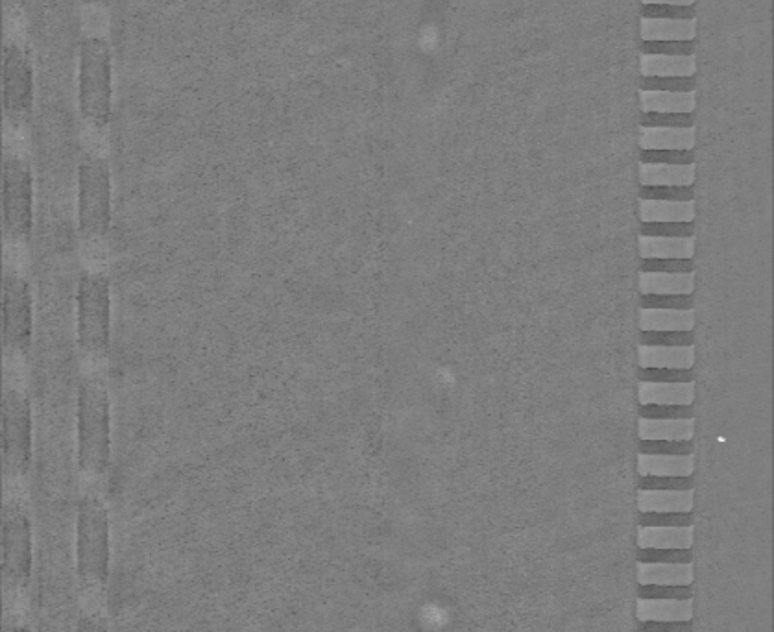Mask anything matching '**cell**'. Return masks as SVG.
I'll use <instances>...</instances> for the list:
<instances>
[{
    "label": "cell",
    "mask_w": 774,
    "mask_h": 632,
    "mask_svg": "<svg viewBox=\"0 0 774 632\" xmlns=\"http://www.w3.org/2000/svg\"><path fill=\"white\" fill-rule=\"evenodd\" d=\"M641 89H662V91H691L695 89L693 78H647Z\"/></svg>",
    "instance_id": "7bdbcfd3"
},
{
    "label": "cell",
    "mask_w": 774,
    "mask_h": 632,
    "mask_svg": "<svg viewBox=\"0 0 774 632\" xmlns=\"http://www.w3.org/2000/svg\"><path fill=\"white\" fill-rule=\"evenodd\" d=\"M697 361L695 346H638L640 368H678L688 370Z\"/></svg>",
    "instance_id": "2e32d148"
},
{
    "label": "cell",
    "mask_w": 774,
    "mask_h": 632,
    "mask_svg": "<svg viewBox=\"0 0 774 632\" xmlns=\"http://www.w3.org/2000/svg\"><path fill=\"white\" fill-rule=\"evenodd\" d=\"M693 584L664 586V584H638V599H693Z\"/></svg>",
    "instance_id": "e575fe53"
},
{
    "label": "cell",
    "mask_w": 774,
    "mask_h": 632,
    "mask_svg": "<svg viewBox=\"0 0 774 632\" xmlns=\"http://www.w3.org/2000/svg\"><path fill=\"white\" fill-rule=\"evenodd\" d=\"M697 108V91H662L640 89L641 113H678L693 115Z\"/></svg>",
    "instance_id": "4fadbf2b"
},
{
    "label": "cell",
    "mask_w": 774,
    "mask_h": 632,
    "mask_svg": "<svg viewBox=\"0 0 774 632\" xmlns=\"http://www.w3.org/2000/svg\"><path fill=\"white\" fill-rule=\"evenodd\" d=\"M640 163L691 165L695 163V150H641Z\"/></svg>",
    "instance_id": "f35d334b"
},
{
    "label": "cell",
    "mask_w": 774,
    "mask_h": 632,
    "mask_svg": "<svg viewBox=\"0 0 774 632\" xmlns=\"http://www.w3.org/2000/svg\"><path fill=\"white\" fill-rule=\"evenodd\" d=\"M695 143V126H640L641 150H695Z\"/></svg>",
    "instance_id": "5bb4252c"
},
{
    "label": "cell",
    "mask_w": 774,
    "mask_h": 632,
    "mask_svg": "<svg viewBox=\"0 0 774 632\" xmlns=\"http://www.w3.org/2000/svg\"><path fill=\"white\" fill-rule=\"evenodd\" d=\"M78 106L91 128H108L113 115V58L104 37H84L80 43Z\"/></svg>",
    "instance_id": "3957f363"
},
{
    "label": "cell",
    "mask_w": 774,
    "mask_h": 632,
    "mask_svg": "<svg viewBox=\"0 0 774 632\" xmlns=\"http://www.w3.org/2000/svg\"><path fill=\"white\" fill-rule=\"evenodd\" d=\"M643 346H695L693 331H640Z\"/></svg>",
    "instance_id": "4dcf8cb0"
},
{
    "label": "cell",
    "mask_w": 774,
    "mask_h": 632,
    "mask_svg": "<svg viewBox=\"0 0 774 632\" xmlns=\"http://www.w3.org/2000/svg\"><path fill=\"white\" fill-rule=\"evenodd\" d=\"M643 6H675V8H691L697 0H640Z\"/></svg>",
    "instance_id": "bcb514c9"
},
{
    "label": "cell",
    "mask_w": 774,
    "mask_h": 632,
    "mask_svg": "<svg viewBox=\"0 0 774 632\" xmlns=\"http://www.w3.org/2000/svg\"><path fill=\"white\" fill-rule=\"evenodd\" d=\"M76 341L89 359H104L111 344V281L106 274L84 270L76 291Z\"/></svg>",
    "instance_id": "277c9868"
},
{
    "label": "cell",
    "mask_w": 774,
    "mask_h": 632,
    "mask_svg": "<svg viewBox=\"0 0 774 632\" xmlns=\"http://www.w3.org/2000/svg\"><path fill=\"white\" fill-rule=\"evenodd\" d=\"M638 453L643 455H691L693 440H640Z\"/></svg>",
    "instance_id": "f546056e"
},
{
    "label": "cell",
    "mask_w": 774,
    "mask_h": 632,
    "mask_svg": "<svg viewBox=\"0 0 774 632\" xmlns=\"http://www.w3.org/2000/svg\"><path fill=\"white\" fill-rule=\"evenodd\" d=\"M2 108L13 126L30 121L34 111V69L25 49L8 41L2 50Z\"/></svg>",
    "instance_id": "30bf717a"
},
{
    "label": "cell",
    "mask_w": 774,
    "mask_h": 632,
    "mask_svg": "<svg viewBox=\"0 0 774 632\" xmlns=\"http://www.w3.org/2000/svg\"><path fill=\"white\" fill-rule=\"evenodd\" d=\"M697 36V17L667 19L643 17L640 19V37L643 43H678L693 41Z\"/></svg>",
    "instance_id": "8fae6325"
},
{
    "label": "cell",
    "mask_w": 774,
    "mask_h": 632,
    "mask_svg": "<svg viewBox=\"0 0 774 632\" xmlns=\"http://www.w3.org/2000/svg\"><path fill=\"white\" fill-rule=\"evenodd\" d=\"M647 237H695V222H640Z\"/></svg>",
    "instance_id": "1f68e13d"
},
{
    "label": "cell",
    "mask_w": 774,
    "mask_h": 632,
    "mask_svg": "<svg viewBox=\"0 0 774 632\" xmlns=\"http://www.w3.org/2000/svg\"><path fill=\"white\" fill-rule=\"evenodd\" d=\"M641 272L688 274V272H695V261L693 259H641Z\"/></svg>",
    "instance_id": "8d00e7d4"
},
{
    "label": "cell",
    "mask_w": 774,
    "mask_h": 632,
    "mask_svg": "<svg viewBox=\"0 0 774 632\" xmlns=\"http://www.w3.org/2000/svg\"><path fill=\"white\" fill-rule=\"evenodd\" d=\"M695 237H647L640 235L641 259H693Z\"/></svg>",
    "instance_id": "7402d4cb"
},
{
    "label": "cell",
    "mask_w": 774,
    "mask_h": 632,
    "mask_svg": "<svg viewBox=\"0 0 774 632\" xmlns=\"http://www.w3.org/2000/svg\"><path fill=\"white\" fill-rule=\"evenodd\" d=\"M76 632H109V623L102 612L87 608L78 616Z\"/></svg>",
    "instance_id": "b9f144b4"
},
{
    "label": "cell",
    "mask_w": 774,
    "mask_h": 632,
    "mask_svg": "<svg viewBox=\"0 0 774 632\" xmlns=\"http://www.w3.org/2000/svg\"><path fill=\"white\" fill-rule=\"evenodd\" d=\"M695 370H678V368H640L638 379L647 383H693Z\"/></svg>",
    "instance_id": "836d02e7"
},
{
    "label": "cell",
    "mask_w": 774,
    "mask_h": 632,
    "mask_svg": "<svg viewBox=\"0 0 774 632\" xmlns=\"http://www.w3.org/2000/svg\"><path fill=\"white\" fill-rule=\"evenodd\" d=\"M640 405H693L695 403V381L693 383H647L638 385Z\"/></svg>",
    "instance_id": "e0dca14e"
},
{
    "label": "cell",
    "mask_w": 774,
    "mask_h": 632,
    "mask_svg": "<svg viewBox=\"0 0 774 632\" xmlns=\"http://www.w3.org/2000/svg\"><path fill=\"white\" fill-rule=\"evenodd\" d=\"M638 435L640 440H693L695 418H684V420L640 418Z\"/></svg>",
    "instance_id": "d4e9b609"
},
{
    "label": "cell",
    "mask_w": 774,
    "mask_h": 632,
    "mask_svg": "<svg viewBox=\"0 0 774 632\" xmlns=\"http://www.w3.org/2000/svg\"><path fill=\"white\" fill-rule=\"evenodd\" d=\"M640 527H693V512H640Z\"/></svg>",
    "instance_id": "f1b7e54d"
},
{
    "label": "cell",
    "mask_w": 774,
    "mask_h": 632,
    "mask_svg": "<svg viewBox=\"0 0 774 632\" xmlns=\"http://www.w3.org/2000/svg\"><path fill=\"white\" fill-rule=\"evenodd\" d=\"M85 6H109L111 0H82Z\"/></svg>",
    "instance_id": "c3c4849f"
},
{
    "label": "cell",
    "mask_w": 774,
    "mask_h": 632,
    "mask_svg": "<svg viewBox=\"0 0 774 632\" xmlns=\"http://www.w3.org/2000/svg\"><path fill=\"white\" fill-rule=\"evenodd\" d=\"M636 559L647 564H693V549H638Z\"/></svg>",
    "instance_id": "d6a6232c"
},
{
    "label": "cell",
    "mask_w": 774,
    "mask_h": 632,
    "mask_svg": "<svg viewBox=\"0 0 774 632\" xmlns=\"http://www.w3.org/2000/svg\"><path fill=\"white\" fill-rule=\"evenodd\" d=\"M640 490H695V479L690 477H640Z\"/></svg>",
    "instance_id": "ab89813d"
},
{
    "label": "cell",
    "mask_w": 774,
    "mask_h": 632,
    "mask_svg": "<svg viewBox=\"0 0 774 632\" xmlns=\"http://www.w3.org/2000/svg\"><path fill=\"white\" fill-rule=\"evenodd\" d=\"M638 632H693V621H638Z\"/></svg>",
    "instance_id": "ee69618b"
},
{
    "label": "cell",
    "mask_w": 774,
    "mask_h": 632,
    "mask_svg": "<svg viewBox=\"0 0 774 632\" xmlns=\"http://www.w3.org/2000/svg\"><path fill=\"white\" fill-rule=\"evenodd\" d=\"M695 472V453L691 455H643L638 453L640 477H690Z\"/></svg>",
    "instance_id": "d6986e66"
},
{
    "label": "cell",
    "mask_w": 774,
    "mask_h": 632,
    "mask_svg": "<svg viewBox=\"0 0 774 632\" xmlns=\"http://www.w3.org/2000/svg\"><path fill=\"white\" fill-rule=\"evenodd\" d=\"M695 178V163H640V187H695Z\"/></svg>",
    "instance_id": "9a60e30c"
},
{
    "label": "cell",
    "mask_w": 774,
    "mask_h": 632,
    "mask_svg": "<svg viewBox=\"0 0 774 632\" xmlns=\"http://www.w3.org/2000/svg\"><path fill=\"white\" fill-rule=\"evenodd\" d=\"M640 418H651V420L695 418V407L693 405H640Z\"/></svg>",
    "instance_id": "d590c367"
},
{
    "label": "cell",
    "mask_w": 774,
    "mask_h": 632,
    "mask_svg": "<svg viewBox=\"0 0 774 632\" xmlns=\"http://www.w3.org/2000/svg\"><path fill=\"white\" fill-rule=\"evenodd\" d=\"M638 584L686 586L693 584V564H647L638 562Z\"/></svg>",
    "instance_id": "cb8c5ba5"
},
{
    "label": "cell",
    "mask_w": 774,
    "mask_h": 632,
    "mask_svg": "<svg viewBox=\"0 0 774 632\" xmlns=\"http://www.w3.org/2000/svg\"><path fill=\"white\" fill-rule=\"evenodd\" d=\"M695 311L680 309H641L640 331H693Z\"/></svg>",
    "instance_id": "603a6c76"
},
{
    "label": "cell",
    "mask_w": 774,
    "mask_h": 632,
    "mask_svg": "<svg viewBox=\"0 0 774 632\" xmlns=\"http://www.w3.org/2000/svg\"><path fill=\"white\" fill-rule=\"evenodd\" d=\"M34 535L23 501L8 499L2 509V584L8 594H23L32 581Z\"/></svg>",
    "instance_id": "8992f818"
},
{
    "label": "cell",
    "mask_w": 774,
    "mask_h": 632,
    "mask_svg": "<svg viewBox=\"0 0 774 632\" xmlns=\"http://www.w3.org/2000/svg\"><path fill=\"white\" fill-rule=\"evenodd\" d=\"M113 180L108 159L85 154L78 167V231L87 243H97L111 226Z\"/></svg>",
    "instance_id": "5b68a950"
},
{
    "label": "cell",
    "mask_w": 774,
    "mask_h": 632,
    "mask_svg": "<svg viewBox=\"0 0 774 632\" xmlns=\"http://www.w3.org/2000/svg\"><path fill=\"white\" fill-rule=\"evenodd\" d=\"M641 126H678V128H688L695 126L693 115H678V113H641Z\"/></svg>",
    "instance_id": "60d3db41"
},
{
    "label": "cell",
    "mask_w": 774,
    "mask_h": 632,
    "mask_svg": "<svg viewBox=\"0 0 774 632\" xmlns=\"http://www.w3.org/2000/svg\"><path fill=\"white\" fill-rule=\"evenodd\" d=\"M10 2H12L13 6H17V8H26L30 4V0H10Z\"/></svg>",
    "instance_id": "681fc988"
},
{
    "label": "cell",
    "mask_w": 774,
    "mask_h": 632,
    "mask_svg": "<svg viewBox=\"0 0 774 632\" xmlns=\"http://www.w3.org/2000/svg\"><path fill=\"white\" fill-rule=\"evenodd\" d=\"M2 632H30V629L25 621L19 620V618H8L4 621Z\"/></svg>",
    "instance_id": "7dc6e473"
},
{
    "label": "cell",
    "mask_w": 774,
    "mask_h": 632,
    "mask_svg": "<svg viewBox=\"0 0 774 632\" xmlns=\"http://www.w3.org/2000/svg\"><path fill=\"white\" fill-rule=\"evenodd\" d=\"M640 222H695V200H640Z\"/></svg>",
    "instance_id": "484cf974"
},
{
    "label": "cell",
    "mask_w": 774,
    "mask_h": 632,
    "mask_svg": "<svg viewBox=\"0 0 774 632\" xmlns=\"http://www.w3.org/2000/svg\"><path fill=\"white\" fill-rule=\"evenodd\" d=\"M78 468L89 479H102L111 461V398L98 374L80 379L78 387Z\"/></svg>",
    "instance_id": "7a4b0ae2"
},
{
    "label": "cell",
    "mask_w": 774,
    "mask_h": 632,
    "mask_svg": "<svg viewBox=\"0 0 774 632\" xmlns=\"http://www.w3.org/2000/svg\"><path fill=\"white\" fill-rule=\"evenodd\" d=\"M111 568V520L97 488L85 490L76 518V575L89 596H102Z\"/></svg>",
    "instance_id": "6da1fadb"
},
{
    "label": "cell",
    "mask_w": 774,
    "mask_h": 632,
    "mask_svg": "<svg viewBox=\"0 0 774 632\" xmlns=\"http://www.w3.org/2000/svg\"><path fill=\"white\" fill-rule=\"evenodd\" d=\"M641 309H695L693 294H640Z\"/></svg>",
    "instance_id": "83f0119b"
},
{
    "label": "cell",
    "mask_w": 774,
    "mask_h": 632,
    "mask_svg": "<svg viewBox=\"0 0 774 632\" xmlns=\"http://www.w3.org/2000/svg\"><path fill=\"white\" fill-rule=\"evenodd\" d=\"M638 621H693V599H638Z\"/></svg>",
    "instance_id": "ac0fdd59"
},
{
    "label": "cell",
    "mask_w": 774,
    "mask_h": 632,
    "mask_svg": "<svg viewBox=\"0 0 774 632\" xmlns=\"http://www.w3.org/2000/svg\"><path fill=\"white\" fill-rule=\"evenodd\" d=\"M693 490H640V512H693Z\"/></svg>",
    "instance_id": "44dd1931"
},
{
    "label": "cell",
    "mask_w": 774,
    "mask_h": 632,
    "mask_svg": "<svg viewBox=\"0 0 774 632\" xmlns=\"http://www.w3.org/2000/svg\"><path fill=\"white\" fill-rule=\"evenodd\" d=\"M34 339V302L25 276L13 268L2 278V342L8 355L25 357Z\"/></svg>",
    "instance_id": "9c48e42d"
},
{
    "label": "cell",
    "mask_w": 774,
    "mask_h": 632,
    "mask_svg": "<svg viewBox=\"0 0 774 632\" xmlns=\"http://www.w3.org/2000/svg\"><path fill=\"white\" fill-rule=\"evenodd\" d=\"M2 230L12 243H26L34 230V174L15 152L2 159Z\"/></svg>",
    "instance_id": "52a82bcc"
},
{
    "label": "cell",
    "mask_w": 774,
    "mask_h": 632,
    "mask_svg": "<svg viewBox=\"0 0 774 632\" xmlns=\"http://www.w3.org/2000/svg\"><path fill=\"white\" fill-rule=\"evenodd\" d=\"M643 17H667V19H691L695 10L691 8H675V6H653V10L645 8Z\"/></svg>",
    "instance_id": "f6af8a7d"
},
{
    "label": "cell",
    "mask_w": 774,
    "mask_h": 632,
    "mask_svg": "<svg viewBox=\"0 0 774 632\" xmlns=\"http://www.w3.org/2000/svg\"><path fill=\"white\" fill-rule=\"evenodd\" d=\"M640 200L690 202L695 200V187H640Z\"/></svg>",
    "instance_id": "74e56055"
},
{
    "label": "cell",
    "mask_w": 774,
    "mask_h": 632,
    "mask_svg": "<svg viewBox=\"0 0 774 632\" xmlns=\"http://www.w3.org/2000/svg\"><path fill=\"white\" fill-rule=\"evenodd\" d=\"M693 527H640L638 549H693Z\"/></svg>",
    "instance_id": "ffe728a7"
},
{
    "label": "cell",
    "mask_w": 774,
    "mask_h": 632,
    "mask_svg": "<svg viewBox=\"0 0 774 632\" xmlns=\"http://www.w3.org/2000/svg\"><path fill=\"white\" fill-rule=\"evenodd\" d=\"M32 405L26 392L12 383L2 394V464L8 479H23L32 464Z\"/></svg>",
    "instance_id": "ba28073f"
},
{
    "label": "cell",
    "mask_w": 774,
    "mask_h": 632,
    "mask_svg": "<svg viewBox=\"0 0 774 632\" xmlns=\"http://www.w3.org/2000/svg\"><path fill=\"white\" fill-rule=\"evenodd\" d=\"M697 73L695 54H653L643 52L640 74L647 78H693Z\"/></svg>",
    "instance_id": "7c38bea8"
},
{
    "label": "cell",
    "mask_w": 774,
    "mask_h": 632,
    "mask_svg": "<svg viewBox=\"0 0 774 632\" xmlns=\"http://www.w3.org/2000/svg\"><path fill=\"white\" fill-rule=\"evenodd\" d=\"M695 272L651 274L640 272V294H693Z\"/></svg>",
    "instance_id": "4316f807"
}]
</instances>
